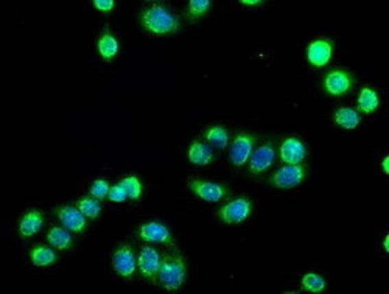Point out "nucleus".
Instances as JSON below:
<instances>
[{"instance_id":"obj_1","label":"nucleus","mask_w":389,"mask_h":294,"mask_svg":"<svg viewBox=\"0 0 389 294\" xmlns=\"http://www.w3.org/2000/svg\"><path fill=\"white\" fill-rule=\"evenodd\" d=\"M139 25L151 36L165 38L181 30V17L168 5L153 2L139 11Z\"/></svg>"},{"instance_id":"obj_2","label":"nucleus","mask_w":389,"mask_h":294,"mask_svg":"<svg viewBox=\"0 0 389 294\" xmlns=\"http://www.w3.org/2000/svg\"><path fill=\"white\" fill-rule=\"evenodd\" d=\"M187 265H185L182 252L178 249V246L167 247V251L162 254L158 285L168 293H176L182 288L185 279H187Z\"/></svg>"},{"instance_id":"obj_3","label":"nucleus","mask_w":389,"mask_h":294,"mask_svg":"<svg viewBox=\"0 0 389 294\" xmlns=\"http://www.w3.org/2000/svg\"><path fill=\"white\" fill-rule=\"evenodd\" d=\"M254 204L248 196L241 195L237 198H232L220 207L217 212L218 220L222 221L224 226H240L245 224L252 215Z\"/></svg>"},{"instance_id":"obj_4","label":"nucleus","mask_w":389,"mask_h":294,"mask_svg":"<svg viewBox=\"0 0 389 294\" xmlns=\"http://www.w3.org/2000/svg\"><path fill=\"white\" fill-rule=\"evenodd\" d=\"M277 158L276 151V143L274 140H265L260 143L259 147L254 148L251 158L248 160V169H246V176L251 180H259L262 177L265 173L271 170V167L274 165Z\"/></svg>"},{"instance_id":"obj_5","label":"nucleus","mask_w":389,"mask_h":294,"mask_svg":"<svg viewBox=\"0 0 389 294\" xmlns=\"http://www.w3.org/2000/svg\"><path fill=\"white\" fill-rule=\"evenodd\" d=\"M187 187L196 199L204 201V203H220V201L228 199L231 196L229 187L222 182L191 177L187 182Z\"/></svg>"},{"instance_id":"obj_6","label":"nucleus","mask_w":389,"mask_h":294,"mask_svg":"<svg viewBox=\"0 0 389 294\" xmlns=\"http://www.w3.org/2000/svg\"><path fill=\"white\" fill-rule=\"evenodd\" d=\"M257 143V136L249 131H239L229 143V164L234 169H241L248 164Z\"/></svg>"},{"instance_id":"obj_7","label":"nucleus","mask_w":389,"mask_h":294,"mask_svg":"<svg viewBox=\"0 0 389 294\" xmlns=\"http://www.w3.org/2000/svg\"><path fill=\"white\" fill-rule=\"evenodd\" d=\"M353 88H355V77L346 69H333L322 78V89L332 98L349 95Z\"/></svg>"},{"instance_id":"obj_8","label":"nucleus","mask_w":389,"mask_h":294,"mask_svg":"<svg viewBox=\"0 0 389 294\" xmlns=\"http://www.w3.org/2000/svg\"><path fill=\"white\" fill-rule=\"evenodd\" d=\"M136 237L147 245H159L164 247L176 246L170 228L158 220H150L136 229Z\"/></svg>"},{"instance_id":"obj_9","label":"nucleus","mask_w":389,"mask_h":294,"mask_svg":"<svg viewBox=\"0 0 389 294\" xmlns=\"http://www.w3.org/2000/svg\"><path fill=\"white\" fill-rule=\"evenodd\" d=\"M162 254L154 245L145 243L137 254V271L141 278L151 285H158V274L161 268Z\"/></svg>"},{"instance_id":"obj_10","label":"nucleus","mask_w":389,"mask_h":294,"mask_svg":"<svg viewBox=\"0 0 389 294\" xmlns=\"http://www.w3.org/2000/svg\"><path fill=\"white\" fill-rule=\"evenodd\" d=\"M307 180V167L304 164L287 165L283 164L268 177V184L274 188L290 190L299 187Z\"/></svg>"},{"instance_id":"obj_11","label":"nucleus","mask_w":389,"mask_h":294,"mask_svg":"<svg viewBox=\"0 0 389 294\" xmlns=\"http://www.w3.org/2000/svg\"><path fill=\"white\" fill-rule=\"evenodd\" d=\"M113 269L119 278L132 280L137 273V256L130 243L120 245L113 254Z\"/></svg>"},{"instance_id":"obj_12","label":"nucleus","mask_w":389,"mask_h":294,"mask_svg":"<svg viewBox=\"0 0 389 294\" xmlns=\"http://www.w3.org/2000/svg\"><path fill=\"white\" fill-rule=\"evenodd\" d=\"M55 215L64 228L71 230L72 234L81 235L88 229V218H86L77 206L62 204L55 209Z\"/></svg>"},{"instance_id":"obj_13","label":"nucleus","mask_w":389,"mask_h":294,"mask_svg":"<svg viewBox=\"0 0 389 294\" xmlns=\"http://www.w3.org/2000/svg\"><path fill=\"white\" fill-rule=\"evenodd\" d=\"M333 41L327 38L315 39L307 47V61L315 69L326 67L333 55Z\"/></svg>"},{"instance_id":"obj_14","label":"nucleus","mask_w":389,"mask_h":294,"mask_svg":"<svg viewBox=\"0 0 389 294\" xmlns=\"http://www.w3.org/2000/svg\"><path fill=\"white\" fill-rule=\"evenodd\" d=\"M279 158L281 162L287 165L304 164L307 159V145L298 137H287L279 147Z\"/></svg>"},{"instance_id":"obj_15","label":"nucleus","mask_w":389,"mask_h":294,"mask_svg":"<svg viewBox=\"0 0 389 294\" xmlns=\"http://www.w3.org/2000/svg\"><path fill=\"white\" fill-rule=\"evenodd\" d=\"M45 224V215L43 210L39 209H30L21 217L19 224H17V232H19L21 238L28 240L38 235L40 230L44 229Z\"/></svg>"},{"instance_id":"obj_16","label":"nucleus","mask_w":389,"mask_h":294,"mask_svg":"<svg viewBox=\"0 0 389 294\" xmlns=\"http://www.w3.org/2000/svg\"><path fill=\"white\" fill-rule=\"evenodd\" d=\"M187 160L195 167H209L217 160V154L209 143L196 139L189 145Z\"/></svg>"},{"instance_id":"obj_17","label":"nucleus","mask_w":389,"mask_h":294,"mask_svg":"<svg viewBox=\"0 0 389 294\" xmlns=\"http://www.w3.org/2000/svg\"><path fill=\"white\" fill-rule=\"evenodd\" d=\"M28 257H30V262L38 268H47L55 265L60 257L55 251V247H51L50 245H44V243H38L32 246L30 252H28Z\"/></svg>"},{"instance_id":"obj_18","label":"nucleus","mask_w":389,"mask_h":294,"mask_svg":"<svg viewBox=\"0 0 389 294\" xmlns=\"http://www.w3.org/2000/svg\"><path fill=\"white\" fill-rule=\"evenodd\" d=\"M119 41L117 38L114 36V33L106 28V30L102 32L100 38H98L97 41V50H98V55L103 61L106 62H113L115 60V56L119 55Z\"/></svg>"},{"instance_id":"obj_19","label":"nucleus","mask_w":389,"mask_h":294,"mask_svg":"<svg viewBox=\"0 0 389 294\" xmlns=\"http://www.w3.org/2000/svg\"><path fill=\"white\" fill-rule=\"evenodd\" d=\"M45 240H47V243L51 247H55L56 251H71L75 245L71 230L64 226L51 228L47 235H45Z\"/></svg>"},{"instance_id":"obj_20","label":"nucleus","mask_w":389,"mask_h":294,"mask_svg":"<svg viewBox=\"0 0 389 294\" xmlns=\"http://www.w3.org/2000/svg\"><path fill=\"white\" fill-rule=\"evenodd\" d=\"M202 136H204L206 143H209V145H211L215 149H220V151H223V149L229 148L231 134L223 125L209 126V128H206L204 132H202Z\"/></svg>"},{"instance_id":"obj_21","label":"nucleus","mask_w":389,"mask_h":294,"mask_svg":"<svg viewBox=\"0 0 389 294\" xmlns=\"http://www.w3.org/2000/svg\"><path fill=\"white\" fill-rule=\"evenodd\" d=\"M333 122L336 126H340V128L351 131L358 128V125L362 123V115H359L357 109L349 106H341L338 109H335Z\"/></svg>"},{"instance_id":"obj_22","label":"nucleus","mask_w":389,"mask_h":294,"mask_svg":"<svg viewBox=\"0 0 389 294\" xmlns=\"http://www.w3.org/2000/svg\"><path fill=\"white\" fill-rule=\"evenodd\" d=\"M380 108V97L377 94V90L370 86H364L358 95L357 101V111L362 114H374L377 109Z\"/></svg>"},{"instance_id":"obj_23","label":"nucleus","mask_w":389,"mask_h":294,"mask_svg":"<svg viewBox=\"0 0 389 294\" xmlns=\"http://www.w3.org/2000/svg\"><path fill=\"white\" fill-rule=\"evenodd\" d=\"M211 8H212L211 0H190L187 7L182 10V14L185 19H189L190 22H196L201 21L202 17H206Z\"/></svg>"},{"instance_id":"obj_24","label":"nucleus","mask_w":389,"mask_h":294,"mask_svg":"<svg viewBox=\"0 0 389 294\" xmlns=\"http://www.w3.org/2000/svg\"><path fill=\"white\" fill-rule=\"evenodd\" d=\"M75 206L78 207L81 213H83L88 220H97V218L102 215V210H103L100 201L91 195L80 198L77 203H75Z\"/></svg>"},{"instance_id":"obj_25","label":"nucleus","mask_w":389,"mask_h":294,"mask_svg":"<svg viewBox=\"0 0 389 294\" xmlns=\"http://www.w3.org/2000/svg\"><path fill=\"white\" fill-rule=\"evenodd\" d=\"M300 288L307 293L321 294L327 288V282L322 275H319L316 273H307L304 278L300 279Z\"/></svg>"},{"instance_id":"obj_26","label":"nucleus","mask_w":389,"mask_h":294,"mask_svg":"<svg viewBox=\"0 0 389 294\" xmlns=\"http://www.w3.org/2000/svg\"><path fill=\"white\" fill-rule=\"evenodd\" d=\"M120 186L125 188V192L128 195V199L130 201H139L142 198V193H143V186L141 180L136 175H130L121 180Z\"/></svg>"},{"instance_id":"obj_27","label":"nucleus","mask_w":389,"mask_h":294,"mask_svg":"<svg viewBox=\"0 0 389 294\" xmlns=\"http://www.w3.org/2000/svg\"><path fill=\"white\" fill-rule=\"evenodd\" d=\"M109 190H111V184H109L106 180H95L94 182H92L89 193L98 201H103V199H108Z\"/></svg>"},{"instance_id":"obj_28","label":"nucleus","mask_w":389,"mask_h":294,"mask_svg":"<svg viewBox=\"0 0 389 294\" xmlns=\"http://www.w3.org/2000/svg\"><path fill=\"white\" fill-rule=\"evenodd\" d=\"M108 199L111 201V203H125V201L128 199V195L125 192V188L121 187L120 184H115V186H113L111 190H109Z\"/></svg>"},{"instance_id":"obj_29","label":"nucleus","mask_w":389,"mask_h":294,"mask_svg":"<svg viewBox=\"0 0 389 294\" xmlns=\"http://www.w3.org/2000/svg\"><path fill=\"white\" fill-rule=\"evenodd\" d=\"M94 5V8L97 11H100L103 14H109L115 7V2L114 0H95V2H92Z\"/></svg>"},{"instance_id":"obj_30","label":"nucleus","mask_w":389,"mask_h":294,"mask_svg":"<svg viewBox=\"0 0 389 294\" xmlns=\"http://www.w3.org/2000/svg\"><path fill=\"white\" fill-rule=\"evenodd\" d=\"M240 5H243V7L254 8V7H263L265 2H262V0H241Z\"/></svg>"},{"instance_id":"obj_31","label":"nucleus","mask_w":389,"mask_h":294,"mask_svg":"<svg viewBox=\"0 0 389 294\" xmlns=\"http://www.w3.org/2000/svg\"><path fill=\"white\" fill-rule=\"evenodd\" d=\"M388 160H389L388 156H385V158H383V160H381V169H383V173H385V175H389V170H388Z\"/></svg>"},{"instance_id":"obj_32","label":"nucleus","mask_w":389,"mask_h":294,"mask_svg":"<svg viewBox=\"0 0 389 294\" xmlns=\"http://www.w3.org/2000/svg\"><path fill=\"white\" fill-rule=\"evenodd\" d=\"M383 247H385V252L389 251V247H388V237L385 238V241H383Z\"/></svg>"}]
</instances>
